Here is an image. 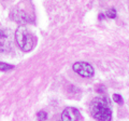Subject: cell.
Returning a JSON list of instances; mask_svg holds the SVG:
<instances>
[{
  "label": "cell",
  "mask_w": 129,
  "mask_h": 121,
  "mask_svg": "<svg viewBox=\"0 0 129 121\" xmlns=\"http://www.w3.org/2000/svg\"><path fill=\"white\" fill-rule=\"evenodd\" d=\"M39 121H40V120H39Z\"/></svg>",
  "instance_id": "8fae6325"
},
{
  "label": "cell",
  "mask_w": 129,
  "mask_h": 121,
  "mask_svg": "<svg viewBox=\"0 0 129 121\" xmlns=\"http://www.w3.org/2000/svg\"><path fill=\"white\" fill-rule=\"evenodd\" d=\"M104 15L109 18H115L116 17V10L114 9V8H110V9H108L106 11Z\"/></svg>",
  "instance_id": "52a82bcc"
},
{
  "label": "cell",
  "mask_w": 129,
  "mask_h": 121,
  "mask_svg": "<svg viewBox=\"0 0 129 121\" xmlns=\"http://www.w3.org/2000/svg\"><path fill=\"white\" fill-rule=\"evenodd\" d=\"M11 17H12V19H14L15 22L21 23L22 25H23V24H25V23L30 22L29 16H28V15L23 10H17V9L12 10V12H11Z\"/></svg>",
  "instance_id": "5b68a950"
},
{
  "label": "cell",
  "mask_w": 129,
  "mask_h": 121,
  "mask_svg": "<svg viewBox=\"0 0 129 121\" xmlns=\"http://www.w3.org/2000/svg\"><path fill=\"white\" fill-rule=\"evenodd\" d=\"M113 100H114L115 103H117V104H120V105L123 104V97H122V95H119V94H114L113 95Z\"/></svg>",
  "instance_id": "ba28073f"
},
{
  "label": "cell",
  "mask_w": 129,
  "mask_h": 121,
  "mask_svg": "<svg viewBox=\"0 0 129 121\" xmlns=\"http://www.w3.org/2000/svg\"><path fill=\"white\" fill-rule=\"evenodd\" d=\"M14 66L10 65V64H7L5 62H0V71H9L11 69H13Z\"/></svg>",
  "instance_id": "8992f818"
},
{
  "label": "cell",
  "mask_w": 129,
  "mask_h": 121,
  "mask_svg": "<svg viewBox=\"0 0 129 121\" xmlns=\"http://www.w3.org/2000/svg\"><path fill=\"white\" fill-rule=\"evenodd\" d=\"M90 115L98 121H111L112 110L110 100L106 96H97L90 102Z\"/></svg>",
  "instance_id": "6da1fadb"
},
{
  "label": "cell",
  "mask_w": 129,
  "mask_h": 121,
  "mask_svg": "<svg viewBox=\"0 0 129 121\" xmlns=\"http://www.w3.org/2000/svg\"><path fill=\"white\" fill-rule=\"evenodd\" d=\"M38 118H39L40 121H44V120L47 118V114H46L45 111H43V110L39 111V112H38Z\"/></svg>",
  "instance_id": "9c48e42d"
},
{
  "label": "cell",
  "mask_w": 129,
  "mask_h": 121,
  "mask_svg": "<svg viewBox=\"0 0 129 121\" xmlns=\"http://www.w3.org/2000/svg\"><path fill=\"white\" fill-rule=\"evenodd\" d=\"M80 118V112L74 107H66L62 110L61 121H78Z\"/></svg>",
  "instance_id": "277c9868"
},
{
  "label": "cell",
  "mask_w": 129,
  "mask_h": 121,
  "mask_svg": "<svg viewBox=\"0 0 129 121\" xmlns=\"http://www.w3.org/2000/svg\"><path fill=\"white\" fill-rule=\"evenodd\" d=\"M15 40L17 46L24 52H29L35 46V38L31 31L25 25H21L17 27L15 31Z\"/></svg>",
  "instance_id": "7a4b0ae2"
},
{
  "label": "cell",
  "mask_w": 129,
  "mask_h": 121,
  "mask_svg": "<svg viewBox=\"0 0 129 121\" xmlns=\"http://www.w3.org/2000/svg\"><path fill=\"white\" fill-rule=\"evenodd\" d=\"M5 37H6V33H5V30L0 28V38H5Z\"/></svg>",
  "instance_id": "30bf717a"
},
{
  "label": "cell",
  "mask_w": 129,
  "mask_h": 121,
  "mask_svg": "<svg viewBox=\"0 0 129 121\" xmlns=\"http://www.w3.org/2000/svg\"><path fill=\"white\" fill-rule=\"evenodd\" d=\"M73 70L76 72L78 75L82 76L84 78H90L94 76V67H92L89 63L86 62H82V61H79V62H75L73 64Z\"/></svg>",
  "instance_id": "3957f363"
}]
</instances>
